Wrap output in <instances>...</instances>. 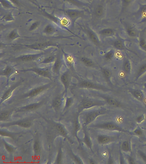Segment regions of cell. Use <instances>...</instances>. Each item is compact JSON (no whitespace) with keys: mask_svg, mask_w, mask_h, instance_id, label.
<instances>
[{"mask_svg":"<svg viewBox=\"0 0 146 164\" xmlns=\"http://www.w3.org/2000/svg\"><path fill=\"white\" fill-rule=\"evenodd\" d=\"M99 33L103 37H110L114 36L115 34L114 30L110 28L103 29L99 32Z\"/></svg>","mask_w":146,"mask_h":164,"instance_id":"cell-22","label":"cell"},{"mask_svg":"<svg viewBox=\"0 0 146 164\" xmlns=\"http://www.w3.org/2000/svg\"><path fill=\"white\" fill-rule=\"evenodd\" d=\"M47 86H42L39 87L35 88L33 90L30 92V93L28 95V97H34L37 96L38 94L43 92L46 88H47Z\"/></svg>","mask_w":146,"mask_h":164,"instance_id":"cell-27","label":"cell"},{"mask_svg":"<svg viewBox=\"0 0 146 164\" xmlns=\"http://www.w3.org/2000/svg\"><path fill=\"white\" fill-rule=\"evenodd\" d=\"M123 69L126 74H129L131 73V64L129 60H126L124 62Z\"/></svg>","mask_w":146,"mask_h":164,"instance_id":"cell-35","label":"cell"},{"mask_svg":"<svg viewBox=\"0 0 146 164\" xmlns=\"http://www.w3.org/2000/svg\"><path fill=\"white\" fill-rule=\"evenodd\" d=\"M57 29L56 27L51 24H48L43 29V33L46 35H52L56 33Z\"/></svg>","mask_w":146,"mask_h":164,"instance_id":"cell-20","label":"cell"},{"mask_svg":"<svg viewBox=\"0 0 146 164\" xmlns=\"http://www.w3.org/2000/svg\"><path fill=\"white\" fill-rule=\"evenodd\" d=\"M1 135L3 136H6V137H13V136L11 134H10V133H8V132H6L4 131H1Z\"/></svg>","mask_w":146,"mask_h":164,"instance_id":"cell-55","label":"cell"},{"mask_svg":"<svg viewBox=\"0 0 146 164\" xmlns=\"http://www.w3.org/2000/svg\"><path fill=\"white\" fill-rule=\"evenodd\" d=\"M4 146H5V148H6V150H7V151L9 152L12 153L14 151L13 148H12V147L10 146V145H8L6 143H4Z\"/></svg>","mask_w":146,"mask_h":164,"instance_id":"cell-53","label":"cell"},{"mask_svg":"<svg viewBox=\"0 0 146 164\" xmlns=\"http://www.w3.org/2000/svg\"><path fill=\"white\" fill-rule=\"evenodd\" d=\"M39 11L41 12L42 14L44 15V16L46 17L49 20H51L52 22L56 23L57 25H58L60 27V25H61V18H59V17L55 16V15H53L52 14H50L49 13H48L46 10H44L43 8L39 7Z\"/></svg>","mask_w":146,"mask_h":164,"instance_id":"cell-12","label":"cell"},{"mask_svg":"<svg viewBox=\"0 0 146 164\" xmlns=\"http://www.w3.org/2000/svg\"><path fill=\"white\" fill-rule=\"evenodd\" d=\"M62 63L61 56V55L59 54L56 56V60L54 61L52 68V71L54 74L56 75L59 74L62 65Z\"/></svg>","mask_w":146,"mask_h":164,"instance_id":"cell-13","label":"cell"},{"mask_svg":"<svg viewBox=\"0 0 146 164\" xmlns=\"http://www.w3.org/2000/svg\"><path fill=\"white\" fill-rule=\"evenodd\" d=\"M129 92L134 97L140 101H144L145 99V94L142 90L139 89L131 90Z\"/></svg>","mask_w":146,"mask_h":164,"instance_id":"cell-15","label":"cell"},{"mask_svg":"<svg viewBox=\"0 0 146 164\" xmlns=\"http://www.w3.org/2000/svg\"><path fill=\"white\" fill-rule=\"evenodd\" d=\"M142 81L144 82H146V75L143 77V78H142Z\"/></svg>","mask_w":146,"mask_h":164,"instance_id":"cell-59","label":"cell"},{"mask_svg":"<svg viewBox=\"0 0 146 164\" xmlns=\"http://www.w3.org/2000/svg\"><path fill=\"white\" fill-rule=\"evenodd\" d=\"M146 14V4L140 6V8L138 11V15L143 17Z\"/></svg>","mask_w":146,"mask_h":164,"instance_id":"cell-39","label":"cell"},{"mask_svg":"<svg viewBox=\"0 0 146 164\" xmlns=\"http://www.w3.org/2000/svg\"><path fill=\"white\" fill-rule=\"evenodd\" d=\"M121 150L125 153H132L131 139L123 141L121 146Z\"/></svg>","mask_w":146,"mask_h":164,"instance_id":"cell-18","label":"cell"},{"mask_svg":"<svg viewBox=\"0 0 146 164\" xmlns=\"http://www.w3.org/2000/svg\"><path fill=\"white\" fill-rule=\"evenodd\" d=\"M45 54L44 52L33 54H23L15 57L14 60L19 62H29L37 60Z\"/></svg>","mask_w":146,"mask_h":164,"instance_id":"cell-6","label":"cell"},{"mask_svg":"<svg viewBox=\"0 0 146 164\" xmlns=\"http://www.w3.org/2000/svg\"><path fill=\"white\" fill-rule=\"evenodd\" d=\"M61 81L64 85L66 90L69 88L70 83V75L68 71H66L63 73L61 77Z\"/></svg>","mask_w":146,"mask_h":164,"instance_id":"cell-17","label":"cell"},{"mask_svg":"<svg viewBox=\"0 0 146 164\" xmlns=\"http://www.w3.org/2000/svg\"><path fill=\"white\" fill-rule=\"evenodd\" d=\"M133 0H122V4L123 7H126L130 4Z\"/></svg>","mask_w":146,"mask_h":164,"instance_id":"cell-52","label":"cell"},{"mask_svg":"<svg viewBox=\"0 0 146 164\" xmlns=\"http://www.w3.org/2000/svg\"><path fill=\"white\" fill-rule=\"evenodd\" d=\"M144 146H146V143H145V145H144Z\"/></svg>","mask_w":146,"mask_h":164,"instance_id":"cell-61","label":"cell"},{"mask_svg":"<svg viewBox=\"0 0 146 164\" xmlns=\"http://www.w3.org/2000/svg\"><path fill=\"white\" fill-rule=\"evenodd\" d=\"M10 1L16 6H19L20 5V2L19 0H10Z\"/></svg>","mask_w":146,"mask_h":164,"instance_id":"cell-56","label":"cell"},{"mask_svg":"<svg viewBox=\"0 0 146 164\" xmlns=\"http://www.w3.org/2000/svg\"><path fill=\"white\" fill-rule=\"evenodd\" d=\"M104 13V8L103 5L99 4L97 5L94 10V15L97 17H101L103 15Z\"/></svg>","mask_w":146,"mask_h":164,"instance_id":"cell-33","label":"cell"},{"mask_svg":"<svg viewBox=\"0 0 146 164\" xmlns=\"http://www.w3.org/2000/svg\"><path fill=\"white\" fill-rule=\"evenodd\" d=\"M121 150H120V158H119V161H120V163L121 164H124L126 163L125 161L124 156L122 153Z\"/></svg>","mask_w":146,"mask_h":164,"instance_id":"cell-51","label":"cell"},{"mask_svg":"<svg viewBox=\"0 0 146 164\" xmlns=\"http://www.w3.org/2000/svg\"><path fill=\"white\" fill-rule=\"evenodd\" d=\"M107 113H108V110L105 108H101L100 109L94 110V111L90 112L86 117L85 124L86 125H87L94 121L98 117L106 114Z\"/></svg>","mask_w":146,"mask_h":164,"instance_id":"cell-5","label":"cell"},{"mask_svg":"<svg viewBox=\"0 0 146 164\" xmlns=\"http://www.w3.org/2000/svg\"><path fill=\"white\" fill-rule=\"evenodd\" d=\"M7 39L10 41H13L18 38H21V36L19 35L18 31L16 29L12 30L9 33L7 36Z\"/></svg>","mask_w":146,"mask_h":164,"instance_id":"cell-26","label":"cell"},{"mask_svg":"<svg viewBox=\"0 0 146 164\" xmlns=\"http://www.w3.org/2000/svg\"><path fill=\"white\" fill-rule=\"evenodd\" d=\"M145 119V117L144 114L139 115L135 118V121L138 124H141Z\"/></svg>","mask_w":146,"mask_h":164,"instance_id":"cell-47","label":"cell"},{"mask_svg":"<svg viewBox=\"0 0 146 164\" xmlns=\"http://www.w3.org/2000/svg\"><path fill=\"white\" fill-rule=\"evenodd\" d=\"M84 30L85 32L90 40L95 45L99 46L100 44V42L97 35L95 32H94V30H92L89 27L84 28Z\"/></svg>","mask_w":146,"mask_h":164,"instance_id":"cell-10","label":"cell"},{"mask_svg":"<svg viewBox=\"0 0 146 164\" xmlns=\"http://www.w3.org/2000/svg\"><path fill=\"white\" fill-rule=\"evenodd\" d=\"M18 125L20 127H23L28 128L31 125V123L29 120H22V121H18L17 122L11 123V124H8L6 125H4V126H10L11 125Z\"/></svg>","mask_w":146,"mask_h":164,"instance_id":"cell-23","label":"cell"},{"mask_svg":"<svg viewBox=\"0 0 146 164\" xmlns=\"http://www.w3.org/2000/svg\"><path fill=\"white\" fill-rule=\"evenodd\" d=\"M15 72V69L11 66L7 65L5 69L1 71V76L6 77L7 79Z\"/></svg>","mask_w":146,"mask_h":164,"instance_id":"cell-21","label":"cell"},{"mask_svg":"<svg viewBox=\"0 0 146 164\" xmlns=\"http://www.w3.org/2000/svg\"><path fill=\"white\" fill-rule=\"evenodd\" d=\"M0 2L1 5L4 9L7 10H11V9L18 10V8L17 6L13 4L10 0H0Z\"/></svg>","mask_w":146,"mask_h":164,"instance_id":"cell-19","label":"cell"},{"mask_svg":"<svg viewBox=\"0 0 146 164\" xmlns=\"http://www.w3.org/2000/svg\"><path fill=\"white\" fill-rule=\"evenodd\" d=\"M39 25H40V23L39 21H35V22H33L30 26L29 27V31H34L39 27Z\"/></svg>","mask_w":146,"mask_h":164,"instance_id":"cell-42","label":"cell"},{"mask_svg":"<svg viewBox=\"0 0 146 164\" xmlns=\"http://www.w3.org/2000/svg\"><path fill=\"white\" fill-rule=\"evenodd\" d=\"M40 103H35V104H32L30 105L27 106H25L23 108L20 109V111H28L30 110H33L34 109H37L40 106Z\"/></svg>","mask_w":146,"mask_h":164,"instance_id":"cell-36","label":"cell"},{"mask_svg":"<svg viewBox=\"0 0 146 164\" xmlns=\"http://www.w3.org/2000/svg\"><path fill=\"white\" fill-rule=\"evenodd\" d=\"M63 53V58L66 66L70 68H73L74 65L75 59L72 54L66 53L62 50Z\"/></svg>","mask_w":146,"mask_h":164,"instance_id":"cell-14","label":"cell"},{"mask_svg":"<svg viewBox=\"0 0 146 164\" xmlns=\"http://www.w3.org/2000/svg\"><path fill=\"white\" fill-rule=\"evenodd\" d=\"M56 128H57V130L59 131V132L62 135L65 136V137H66L67 133H66V131L63 128L62 126L61 125H58L56 126Z\"/></svg>","mask_w":146,"mask_h":164,"instance_id":"cell-45","label":"cell"},{"mask_svg":"<svg viewBox=\"0 0 146 164\" xmlns=\"http://www.w3.org/2000/svg\"><path fill=\"white\" fill-rule=\"evenodd\" d=\"M10 112L9 111H3L0 114V120H5L9 117L10 115Z\"/></svg>","mask_w":146,"mask_h":164,"instance_id":"cell-41","label":"cell"},{"mask_svg":"<svg viewBox=\"0 0 146 164\" xmlns=\"http://www.w3.org/2000/svg\"><path fill=\"white\" fill-rule=\"evenodd\" d=\"M145 22H146V14L142 17V19L140 23H145Z\"/></svg>","mask_w":146,"mask_h":164,"instance_id":"cell-58","label":"cell"},{"mask_svg":"<svg viewBox=\"0 0 146 164\" xmlns=\"http://www.w3.org/2000/svg\"><path fill=\"white\" fill-rule=\"evenodd\" d=\"M132 134L135 136H137V137H141L143 135L144 132L143 130L139 126H138L132 132Z\"/></svg>","mask_w":146,"mask_h":164,"instance_id":"cell-38","label":"cell"},{"mask_svg":"<svg viewBox=\"0 0 146 164\" xmlns=\"http://www.w3.org/2000/svg\"><path fill=\"white\" fill-rule=\"evenodd\" d=\"M84 141H85V143L86 144L87 146L89 148L91 149V148H92V142H91V139H90L89 136L86 133L85 138H84Z\"/></svg>","mask_w":146,"mask_h":164,"instance_id":"cell-43","label":"cell"},{"mask_svg":"<svg viewBox=\"0 0 146 164\" xmlns=\"http://www.w3.org/2000/svg\"><path fill=\"white\" fill-rule=\"evenodd\" d=\"M114 52L113 50L108 51L104 55V59L106 61H110L114 56Z\"/></svg>","mask_w":146,"mask_h":164,"instance_id":"cell-37","label":"cell"},{"mask_svg":"<svg viewBox=\"0 0 146 164\" xmlns=\"http://www.w3.org/2000/svg\"><path fill=\"white\" fill-rule=\"evenodd\" d=\"M13 46H19L25 47L26 49L35 50H43L51 47H59L60 44L51 42H37L31 44H15Z\"/></svg>","mask_w":146,"mask_h":164,"instance_id":"cell-1","label":"cell"},{"mask_svg":"<svg viewBox=\"0 0 146 164\" xmlns=\"http://www.w3.org/2000/svg\"><path fill=\"white\" fill-rule=\"evenodd\" d=\"M93 127L100 129L105 130L109 131H116L120 132L128 133L129 132L124 129L121 126L112 122H104L102 123H99L92 126Z\"/></svg>","mask_w":146,"mask_h":164,"instance_id":"cell-3","label":"cell"},{"mask_svg":"<svg viewBox=\"0 0 146 164\" xmlns=\"http://www.w3.org/2000/svg\"><path fill=\"white\" fill-rule=\"evenodd\" d=\"M138 153L141 159L146 163V154L140 150L138 151Z\"/></svg>","mask_w":146,"mask_h":164,"instance_id":"cell-49","label":"cell"},{"mask_svg":"<svg viewBox=\"0 0 146 164\" xmlns=\"http://www.w3.org/2000/svg\"><path fill=\"white\" fill-rule=\"evenodd\" d=\"M146 72V63L143 64L139 67L138 70L137 71L135 77V80L137 81L138 79L144 75Z\"/></svg>","mask_w":146,"mask_h":164,"instance_id":"cell-24","label":"cell"},{"mask_svg":"<svg viewBox=\"0 0 146 164\" xmlns=\"http://www.w3.org/2000/svg\"><path fill=\"white\" fill-rule=\"evenodd\" d=\"M139 45L142 50L146 52V40L145 38L141 37L139 41Z\"/></svg>","mask_w":146,"mask_h":164,"instance_id":"cell-40","label":"cell"},{"mask_svg":"<svg viewBox=\"0 0 146 164\" xmlns=\"http://www.w3.org/2000/svg\"><path fill=\"white\" fill-rule=\"evenodd\" d=\"M56 57L53 55H50L44 58L41 61H40L39 63L42 64H48L54 62L56 60Z\"/></svg>","mask_w":146,"mask_h":164,"instance_id":"cell-32","label":"cell"},{"mask_svg":"<svg viewBox=\"0 0 146 164\" xmlns=\"http://www.w3.org/2000/svg\"><path fill=\"white\" fill-rule=\"evenodd\" d=\"M143 87H144V89L145 91L146 92V82H144L143 84Z\"/></svg>","mask_w":146,"mask_h":164,"instance_id":"cell-60","label":"cell"},{"mask_svg":"<svg viewBox=\"0 0 146 164\" xmlns=\"http://www.w3.org/2000/svg\"><path fill=\"white\" fill-rule=\"evenodd\" d=\"M107 104L105 101L101 100H89L86 101L83 103V109H88L94 106H103Z\"/></svg>","mask_w":146,"mask_h":164,"instance_id":"cell-9","label":"cell"},{"mask_svg":"<svg viewBox=\"0 0 146 164\" xmlns=\"http://www.w3.org/2000/svg\"><path fill=\"white\" fill-rule=\"evenodd\" d=\"M66 1L68 2L69 3L75 6L79 7H83L84 6H86L88 5L86 3L80 0H63Z\"/></svg>","mask_w":146,"mask_h":164,"instance_id":"cell-31","label":"cell"},{"mask_svg":"<svg viewBox=\"0 0 146 164\" xmlns=\"http://www.w3.org/2000/svg\"><path fill=\"white\" fill-rule=\"evenodd\" d=\"M61 99L59 98H57L54 100V101L53 102V106L55 109H59L61 106Z\"/></svg>","mask_w":146,"mask_h":164,"instance_id":"cell-44","label":"cell"},{"mask_svg":"<svg viewBox=\"0 0 146 164\" xmlns=\"http://www.w3.org/2000/svg\"><path fill=\"white\" fill-rule=\"evenodd\" d=\"M126 158L128 163L129 164H135L136 163L134 159L131 156L128 154L126 155Z\"/></svg>","mask_w":146,"mask_h":164,"instance_id":"cell-48","label":"cell"},{"mask_svg":"<svg viewBox=\"0 0 146 164\" xmlns=\"http://www.w3.org/2000/svg\"><path fill=\"white\" fill-rule=\"evenodd\" d=\"M102 73L103 76L104 77V79L105 81L107 82V83L109 85H112V82L111 81V78L112 77L111 71L107 68H101Z\"/></svg>","mask_w":146,"mask_h":164,"instance_id":"cell-16","label":"cell"},{"mask_svg":"<svg viewBox=\"0 0 146 164\" xmlns=\"http://www.w3.org/2000/svg\"><path fill=\"white\" fill-rule=\"evenodd\" d=\"M107 163L109 164L115 163L114 159L113 158L112 156L110 153L109 155V158H108Z\"/></svg>","mask_w":146,"mask_h":164,"instance_id":"cell-54","label":"cell"},{"mask_svg":"<svg viewBox=\"0 0 146 164\" xmlns=\"http://www.w3.org/2000/svg\"><path fill=\"white\" fill-rule=\"evenodd\" d=\"M61 10L63 12L65 15L70 19L73 27L77 20L84 16L85 15V11L79 9H66Z\"/></svg>","mask_w":146,"mask_h":164,"instance_id":"cell-2","label":"cell"},{"mask_svg":"<svg viewBox=\"0 0 146 164\" xmlns=\"http://www.w3.org/2000/svg\"><path fill=\"white\" fill-rule=\"evenodd\" d=\"M78 86L81 87L94 89L106 92L111 91V89L106 87L103 85L96 84L94 82L87 81V80H84V81H82L78 84Z\"/></svg>","mask_w":146,"mask_h":164,"instance_id":"cell-4","label":"cell"},{"mask_svg":"<svg viewBox=\"0 0 146 164\" xmlns=\"http://www.w3.org/2000/svg\"><path fill=\"white\" fill-rule=\"evenodd\" d=\"M119 137L118 135H99L97 137V141L99 144L105 145L116 142L119 139Z\"/></svg>","mask_w":146,"mask_h":164,"instance_id":"cell-7","label":"cell"},{"mask_svg":"<svg viewBox=\"0 0 146 164\" xmlns=\"http://www.w3.org/2000/svg\"><path fill=\"white\" fill-rule=\"evenodd\" d=\"M62 151L61 149L59 150V153H58V156H57V160H56V163L61 164L62 161Z\"/></svg>","mask_w":146,"mask_h":164,"instance_id":"cell-50","label":"cell"},{"mask_svg":"<svg viewBox=\"0 0 146 164\" xmlns=\"http://www.w3.org/2000/svg\"><path fill=\"white\" fill-rule=\"evenodd\" d=\"M113 46L117 50L122 51L125 49V44L123 41L121 39H117L113 42Z\"/></svg>","mask_w":146,"mask_h":164,"instance_id":"cell-25","label":"cell"},{"mask_svg":"<svg viewBox=\"0 0 146 164\" xmlns=\"http://www.w3.org/2000/svg\"><path fill=\"white\" fill-rule=\"evenodd\" d=\"M80 61L86 66L88 67H92L95 66V63L94 61L91 59L88 58V57H85V56H83L81 57L80 59Z\"/></svg>","mask_w":146,"mask_h":164,"instance_id":"cell-29","label":"cell"},{"mask_svg":"<svg viewBox=\"0 0 146 164\" xmlns=\"http://www.w3.org/2000/svg\"><path fill=\"white\" fill-rule=\"evenodd\" d=\"M21 71H32L35 72L39 75L45 77L51 78L50 72L49 68H39L35 67L29 68L26 70H21Z\"/></svg>","mask_w":146,"mask_h":164,"instance_id":"cell-8","label":"cell"},{"mask_svg":"<svg viewBox=\"0 0 146 164\" xmlns=\"http://www.w3.org/2000/svg\"><path fill=\"white\" fill-rule=\"evenodd\" d=\"M72 99H70V98L67 99L66 101V108H68L69 106H70L71 103H72Z\"/></svg>","mask_w":146,"mask_h":164,"instance_id":"cell-57","label":"cell"},{"mask_svg":"<svg viewBox=\"0 0 146 164\" xmlns=\"http://www.w3.org/2000/svg\"><path fill=\"white\" fill-rule=\"evenodd\" d=\"M12 12L13 11H12L6 13L1 18V20H3L6 22H12V21H14V17L13 15Z\"/></svg>","mask_w":146,"mask_h":164,"instance_id":"cell-34","label":"cell"},{"mask_svg":"<svg viewBox=\"0 0 146 164\" xmlns=\"http://www.w3.org/2000/svg\"><path fill=\"white\" fill-rule=\"evenodd\" d=\"M126 30L128 36L131 37L135 38L137 36V31L131 25H127L126 27Z\"/></svg>","mask_w":146,"mask_h":164,"instance_id":"cell-28","label":"cell"},{"mask_svg":"<svg viewBox=\"0 0 146 164\" xmlns=\"http://www.w3.org/2000/svg\"><path fill=\"white\" fill-rule=\"evenodd\" d=\"M101 98L104 99L107 104L110 106H111L115 108H118L122 106L121 103L117 99H114L112 97H110L109 95H105L104 94H101L99 95Z\"/></svg>","mask_w":146,"mask_h":164,"instance_id":"cell-11","label":"cell"},{"mask_svg":"<svg viewBox=\"0 0 146 164\" xmlns=\"http://www.w3.org/2000/svg\"><path fill=\"white\" fill-rule=\"evenodd\" d=\"M19 85V83H18L17 84H16V85H13V87L9 89L7 91L5 92L4 94V95L3 96V97L1 98V103L3 101H4V100H6V99H8L10 96L11 95L12 92H13V91L16 89L18 86Z\"/></svg>","mask_w":146,"mask_h":164,"instance_id":"cell-30","label":"cell"},{"mask_svg":"<svg viewBox=\"0 0 146 164\" xmlns=\"http://www.w3.org/2000/svg\"><path fill=\"white\" fill-rule=\"evenodd\" d=\"M34 149L35 153L36 154L38 153L40 151V144H39V143L38 141H35V144L34 145Z\"/></svg>","mask_w":146,"mask_h":164,"instance_id":"cell-46","label":"cell"}]
</instances>
